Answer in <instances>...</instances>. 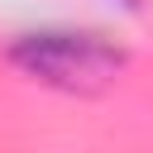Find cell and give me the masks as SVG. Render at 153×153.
Listing matches in <instances>:
<instances>
[{
	"instance_id": "cell-1",
	"label": "cell",
	"mask_w": 153,
	"mask_h": 153,
	"mask_svg": "<svg viewBox=\"0 0 153 153\" xmlns=\"http://www.w3.org/2000/svg\"><path fill=\"white\" fill-rule=\"evenodd\" d=\"M5 57L43 86L57 91H100L124 72V48L96 29H29L14 33Z\"/></svg>"
},
{
	"instance_id": "cell-2",
	"label": "cell",
	"mask_w": 153,
	"mask_h": 153,
	"mask_svg": "<svg viewBox=\"0 0 153 153\" xmlns=\"http://www.w3.org/2000/svg\"><path fill=\"white\" fill-rule=\"evenodd\" d=\"M120 5H129V10H134V5H139V0H120Z\"/></svg>"
}]
</instances>
